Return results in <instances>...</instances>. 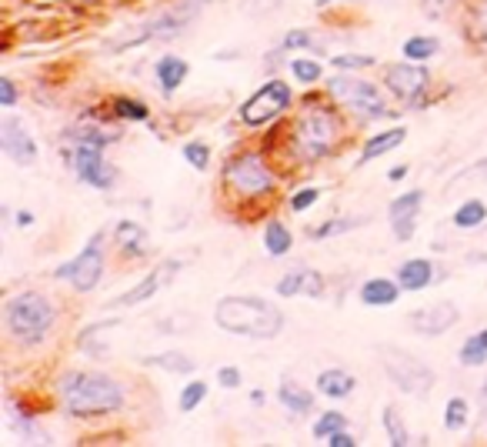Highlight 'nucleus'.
<instances>
[{
  "mask_svg": "<svg viewBox=\"0 0 487 447\" xmlns=\"http://www.w3.org/2000/svg\"><path fill=\"white\" fill-rule=\"evenodd\" d=\"M317 4H321V7H324V4H334V0H317Z\"/></svg>",
  "mask_w": 487,
  "mask_h": 447,
  "instance_id": "nucleus-52",
  "label": "nucleus"
},
{
  "mask_svg": "<svg viewBox=\"0 0 487 447\" xmlns=\"http://www.w3.org/2000/svg\"><path fill=\"white\" fill-rule=\"evenodd\" d=\"M71 164H74V174L81 177V184H87V188L108 190L114 188V180H117L114 164H108V161H104V151H100V147H91V144H74Z\"/></svg>",
  "mask_w": 487,
  "mask_h": 447,
  "instance_id": "nucleus-12",
  "label": "nucleus"
},
{
  "mask_svg": "<svg viewBox=\"0 0 487 447\" xmlns=\"http://www.w3.org/2000/svg\"><path fill=\"white\" fill-rule=\"evenodd\" d=\"M347 427V417L341 411H324L317 421H314V437L317 441H327L331 434H337V431H344Z\"/></svg>",
  "mask_w": 487,
  "mask_h": 447,
  "instance_id": "nucleus-33",
  "label": "nucleus"
},
{
  "mask_svg": "<svg viewBox=\"0 0 487 447\" xmlns=\"http://www.w3.org/2000/svg\"><path fill=\"white\" fill-rule=\"evenodd\" d=\"M474 37L487 48V0L477 4V11H474Z\"/></svg>",
  "mask_w": 487,
  "mask_h": 447,
  "instance_id": "nucleus-45",
  "label": "nucleus"
},
{
  "mask_svg": "<svg viewBox=\"0 0 487 447\" xmlns=\"http://www.w3.org/2000/svg\"><path fill=\"white\" fill-rule=\"evenodd\" d=\"M467 400L464 398H451L444 404V427L448 431H464V424H467Z\"/></svg>",
  "mask_w": 487,
  "mask_h": 447,
  "instance_id": "nucleus-34",
  "label": "nucleus"
},
{
  "mask_svg": "<svg viewBox=\"0 0 487 447\" xmlns=\"http://www.w3.org/2000/svg\"><path fill=\"white\" fill-rule=\"evenodd\" d=\"M277 400H281L291 414H298V417L310 414V408H314V394H310L308 388H300L298 381H281V388H277Z\"/></svg>",
  "mask_w": 487,
  "mask_h": 447,
  "instance_id": "nucleus-22",
  "label": "nucleus"
},
{
  "mask_svg": "<svg viewBox=\"0 0 487 447\" xmlns=\"http://www.w3.org/2000/svg\"><path fill=\"white\" fill-rule=\"evenodd\" d=\"M407 141V127H391L384 130V134H374L370 141H364L361 147V157H357V167H368L370 161H378L384 153H391L394 147H401Z\"/></svg>",
  "mask_w": 487,
  "mask_h": 447,
  "instance_id": "nucleus-17",
  "label": "nucleus"
},
{
  "mask_svg": "<svg viewBox=\"0 0 487 447\" xmlns=\"http://www.w3.org/2000/svg\"><path fill=\"white\" fill-rule=\"evenodd\" d=\"M327 444H331V447H354L357 441H354L351 434H347V427H344V431H337V434L327 437Z\"/></svg>",
  "mask_w": 487,
  "mask_h": 447,
  "instance_id": "nucleus-47",
  "label": "nucleus"
},
{
  "mask_svg": "<svg viewBox=\"0 0 487 447\" xmlns=\"http://www.w3.org/2000/svg\"><path fill=\"white\" fill-rule=\"evenodd\" d=\"M484 221H487V204L481 197L464 200L461 207L454 211V227H461V231H474Z\"/></svg>",
  "mask_w": 487,
  "mask_h": 447,
  "instance_id": "nucleus-26",
  "label": "nucleus"
},
{
  "mask_svg": "<svg viewBox=\"0 0 487 447\" xmlns=\"http://www.w3.org/2000/svg\"><path fill=\"white\" fill-rule=\"evenodd\" d=\"M180 153H184V161H187L194 171H207V167H211V147L204 141H187Z\"/></svg>",
  "mask_w": 487,
  "mask_h": 447,
  "instance_id": "nucleus-35",
  "label": "nucleus"
},
{
  "mask_svg": "<svg viewBox=\"0 0 487 447\" xmlns=\"http://www.w3.org/2000/svg\"><path fill=\"white\" fill-rule=\"evenodd\" d=\"M394 281L401 284V291H424L434 281V264L428 258H411L397 267Z\"/></svg>",
  "mask_w": 487,
  "mask_h": 447,
  "instance_id": "nucleus-18",
  "label": "nucleus"
},
{
  "mask_svg": "<svg viewBox=\"0 0 487 447\" xmlns=\"http://www.w3.org/2000/svg\"><path fill=\"white\" fill-rule=\"evenodd\" d=\"M114 244H117L127 258H143L147 254V234H143L141 224L134 221H120L114 227Z\"/></svg>",
  "mask_w": 487,
  "mask_h": 447,
  "instance_id": "nucleus-21",
  "label": "nucleus"
},
{
  "mask_svg": "<svg viewBox=\"0 0 487 447\" xmlns=\"http://www.w3.org/2000/svg\"><path fill=\"white\" fill-rule=\"evenodd\" d=\"M204 11V0H180V4H170L161 13H154L151 21H143L141 27H134L131 34L117 40L114 50H131L143 48V44H154V40H178L184 31H187Z\"/></svg>",
  "mask_w": 487,
  "mask_h": 447,
  "instance_id": "nucleus-4",
  "label": "nucleus"
},
{
  "mask_svg": "<svg viewBox=\"0 0 487 447\" xmlns=\"http://www.w3.org/2000/svg\"><path fill=\"white\" fill-rule=\"evenodd\" d=\"M57 324V311L50 304V297H44L40 291H24L13 294L4 304V330L13 344L21 347H34L48 337Z\"/></svg>",
  "mask_w": 487,
  "mask_h": 447,
  "instance_id": "nucleus-3",
  "label": "nucleus"
},
{
  "mask_svg": "<svg viewBox=\"0 0 487 447\" xmlns=\"http://www.w3.org/2000/svg\"><path fill=\"white\" fill-rule=\"evenodd\" d=\"M317 200H321V190H317V188H300L298 194H291V200H287V204H291V211H294V214H304V211H310Z\"/></svg>",
  "mask_w": 487,
  "mask_h": 447,
  "instance_id": "nucleus-42",
  "label": "nucleus"
},
{
  "mask_svg": "<svg viewBox=\"0 0 487 447\" xmlns=\"http://www.w3.org/2000/svg\"><path fill=\"white\" fill-rule=\"evenodd\" d=\"M204 398H207V384H204V381H187V388L180 390V411L201 408Z\"/></svg>",
  "mask_w": 487,
  "mask_h": 447,
  "instance_id": "nucleus-38",
  "label": "nucleus"
},
{
  "mask_svg": "<svg viewBox=\"0 0 487 447\" xmlns=\"http://www.w3.org/2000/svg\"><path fill=\"white\" fill-rule=\"evenodd\" d=\"M451 4L454 0H421V11H424V17H430V21H440V17H448Z\"/></svg>",
  "mask_w": 487,
  "mask_h": 447,
  "instance_id": "nucleus-43",
  "label": "nucleus"
},
{
  "mask_svg": "<svg viewBox=\"0 0 487 447\" xmlns=\"http://www.w3.org/2000/svg\"><path fill=\"white\" fill-rule=\"evenodd\" d=\"M327 91L344 107H351L357 118H391L380 87H374L370 81H361V77H351V71H341L337 77H331Z\"/></svg>",
  "mask_w": 487,
  "mask_h": 447,
  "instance_id": "nucleus-8",
  "label": "nucleus"
},
{
  "mask_svg": "<svg viewBox=\"0 0 487 447\" xmlns=\"http://www.w3.org/2000/svg\"><path fill=\"white\" fill-rule=\"evenodd\" d=\"M224 184L240 197H264L274 190V171L261 153H238L224 167Z\"/></svg>",
  "mask_w": 487,
  "mask_h": 447,
  "instance_id": "nucleus-9",
  "label": "nucleus"
},
{
  "mask_svg": "<svg viewBox=\"0 0 487 447\" xmlns=\"http://www.w3.org/2000/svg\"><path fill=\"white\" fill-rule=\"evenodd\" d=\"M430 71L428 64H414V60H401V64H391L384 67V87L391 91L401 104H414L417 97L428 91Z\"/></svg>",
  "mask_w": 487,
  "mask_h": 447,
  "instance_id": "nucleus-11",
  "label": "nucleus"
},
{
  "mask_svg": "<svg viewBox=\"0 0 487 447\" xmlns=\"http://www.w3.org/2000/svg\"><path fill=\"white\" fill-rule=\"evenodd\" d=\"M481 394H484V398H487V384H484V388H481Z\"/></svg>",
  "mask_w": 487,
  "mask_h": 447,
  "instance_id": "nucleus-53",
  "label": "nucleus"
},
{
  "mask_svg": "<svg viewBox=\"0 0 487 447\" xmlns=\"http://www.w3.org/2000/svg\"><path fill=\"white\" fill-rule=\"evenodd\" d=\"M114 118L120 120H134V124H147L151 120V107L143 104V101H134V97H114Z\"/></svg>",
  "mask_w": 487,
  "mask_h": 447,
  "instance_id": "nucleus-29",
  "label": "nucleus"
},
{
  "mask_svg": "<svg viewBox=\"0 0 487 447\" xmlns=\"http://www.w3.org/2000/svg\"><path fill=\"white\" fill-rule=\"evenodd\" d=\"M380 421H384L387 441H391L394 447L411 444V434H407V424H404V417H401V411H397L394 404H387V408H384V414H380Z\"/></svg>",
  "mask_w": 487,
  "mask_h": 447,
  "instance_id": "nucleus-28",
  "label": "nucleus"
},
{
  "mask_svg": "<svg viewBox=\"0 0 487 447\" xmlns=\"http://www.w3.org/2000/svg\"><path fill=\"white\" fill-rule=\"evenodd\" d=\"M477 174L487 177V157H484V161H481V164H477Z\"/></svg>",
  "mask_w": 487,
  "mask_h": 447,
  "instance_id": "nucleus-50",
  "label": "nucleus"
},
{
  "mask_svg": "<svg viewBox=\"0 0 487 447\" xmlns=\"http://www.w3.org/2000/svg\"><path fill=\"white\" fill-rule=\"evenodd\" d=\"M401 297V284L387 281V277H374V281L361 284V304L368 307H391Z\"/></svg>",
  "mask_w": 487,
  "mask_h": 447,
  "instance_id": "nucleus-20",
  "label": "nucleus"
},
{
  "mask_svg": "<svg viewBox=\"0 0 487 447\" xmlns=\"http://www.w3.org/2000/svg\"><path fill=\"white\" fill-rule=\"evenodd\" d=\"M304 281H308V267H294V271H287L284 277L277 281V294L281 297L304 294Z\"/></svg>",
  "mask_w": 487,
  "mask_h": 447,
  "instance_id": "nucleus-36",
  "label": "nucleus"
},
{
  "mask_svg": "<svg viewBox=\"0 0 487 447\" xmlns=\"http://www.w3.org/2000/svg\"><path fill=\"white\" fill-rule=\"evenodd\" d=\"M284 50H317L321 54V44L310 37V31H291V34L284 37V44H281Z\"/></svg>",
  "mask_w": 487,
  "mask_h": 447,
  "instance_id": "nucleus-40",
  "label": "nucleus"
},
{
  "mask_svg": "<svg viewBox=\"0 0 487 447\" xmlns=\"http://www.w3.org/2000/svg\"><path fill=\"white\" fill-rule=\"evenodd\" d=\"M424 204V190H407L401 197L391 200L387 207V217H391V231L397 241H411L417 231V211Z\"/></svg>",
  "mask_w": 487,
  "mask_h": 447,
  "instance_id": "nucleus-16",
  "label": "nucleus"
},
{
  "mask_svg": "<svg viewBox=\"0 0 487 447\" xmlns=\"http://www.w3.org/2000/svg\"><path fill=\"white\" fill-rule=\"evenodd\" d=\"M481 341H484V344H487V328H484V330H481Z\"/></svg>",
  "mask_w": 487,
  "mask_h": 447,
  "instance_id": "nucleus-51",
  "label": "nucleus"
},
{
  "mask_svg": "<svg viewBox=\"0 0 487 447\" xmlns=\"http://www.w3.org/2000/svg\"><path fill=\"white\" fill-rule=\"evenodd\" d=\"M154 71H157V83L164 87V94H174L180 83L187 81L190 64L187 60H180V57H161Z\"/></svg>",
  "mask_w": 487,
  "mask_h": 447,
  "instance_id": "nucleus-23",
  "label": "nucleus"
},
{
  "mask_svg": "<svg viewBox=\"0 0 487 447\" xmlns=\"http://www.w3.org/2000/svg\"><path fill=\"white\" fill-rule=\"evenodd\" d=\"M0 147H4V153L11 157L13 164H21V167L37 164V141H34V134L27 130L24 120L13 118V114H7V118L0 120Z\"/></svg>",
  "mask_w": 487,
  "mask_h": 447,
  "instance_id": "nucleus-13",
  "label": "nucleus"
},
{
  "mask_svg": "<svg viewBox=\"0 0 487 447\" xmlns=\"http://www.w3.org/2000/svg\"><path fill=\"white\" fill-rule=\"evenodd\" d=\"M104 244H108V231H97L77 258L64 260V264L54 267V281H67L74 291L91 294L97 284L104 281V271H108V258H104L108 248H104Z\"/></svg>",
  "mask_w": 487,
  "mask_h": 447,
  "instance_id": "nucleus-6",
  "label": "nucleus"
},
{
  "mask_svg": "<svg viewBox=\"0 0 487 447\" xmlns=\"http://www.w3.org/2000/svg\"><path fill=\"white\" fill-rule=\"evenodd\" d=\"M361 224H364V217H334V221L321 224V227H314V231H310V237H314V241L337 237V234H344V231H354V227H361Z\"/></svg>",
  "mask_w": 487,
  "mask_h": 447,
  "instance_id": "nucleus-31",
  "label": "nucleus"
},
{
  "mask_svg": "<svg viewBox=\"0 0 487 447\" xmlns=\"http://www.w3.org/2000/svg\"><path fill=\"white\" fill-rule=\"evenodd\" d=\"M240 381H244V377H240V367H234V364H227V367H221V371H217V384H221V388H227V390L240 388Z\"/></svg>",
  "mask_w": 487,
  "mask_h": 447,
  "instance_id": "nucleus-44",
  "label": "nucleus"
},
{
  "mask_svg": "<svg viewBox=\"0 0 487 447\" xmlns=\"http://www.w3.org/2000/svg\"><path fill=\"white\" fill-rule=\"evenodd\" d=\"M357 388L354 374H347V371H341V367H327V371H321L317 374V390H321L324 398L331 400H344L351 398Z\"/></svg>",
  "mask_w": 487,
  "mask_h": 447,
  "instance_id": "nucleus-19",
  "label": "nucleus"
},
{
  "mask_svg": "<svg viewBox=\"0 0 487 447\" xmlns=\"http://www.w3.org/2000/svg\"><path fill=\"white\" fill-rule=\"evenodd\" d=\"M13 224H17V227H30V224H34V214H30V211H21Z\"/></svg>",
  "mask_w": 487,
  "mask_h": 447,
  "instance_id": "nucleus-49",
  "label": "nucleus"
},
{
  "mask_svg": "<svg viewBox=\"0 0 487 447\" xmlns=\"http://www.w3.org/2000/svg\"><path fill=\"white\" fill-rule=\"evenodd\" d=\"M284 4H287V0H240L244 13H248V17H254V21H261V17H267V13H277Z\"/></svg>",
  "mask_w": 487,
  "mask_h": 447,
  "instance_id": "nucleus-39",
  "label": "nucleus"
},
{
  "mask_svg": "<svg viewBox=\"0 0 487 447\" xmlns=\"http://www.w3.org/2000/svg\"><path fill=\"white\" fill-rule=\"evenodd\" d=\"M401 50H404V60L428 64V60L440 50V40H438V37H428V34H417V37H407Z\"/></svg>",
  "mask_w": 487,
  "mask_h": 447,
  "instance_id": "nucleus-27",
  "label": "nucleus"
},
{
  "mask_svg": "<svg viewBox=\"0 0 487 447\" xmlns=\"http://www.w3.org/2000/svg\"><path fill=\"white\" fill-rule=\"evenodd\" d=\"M457 320H461V311H457L451 301H438V304L414 311V314H411V328H414V334H421V337H440V334H448Z\"/></svg>",
  "mask_w": 487,
  "mask_h": 447,
  "instance_id": "nucleus-14",
  "label": "nucleus"
},
{
  "mask_svg": "<svg viewBox=\"0 0 487 447\" xmlns=\"http://www.w3.org/2000/svg\"><path fill=\"white\" fill-rule=\"evenodd\" d=\"M291 101H294V91H291L284 81H267L240 104V124L264 127V124L281 118L287 107H291Z\"/></svg>",
  "mask_w": 487,
  "mask_h": 447,
  "instance_id": "nucleus-10",
  "label": "nucleus"
},
{
  "mask_svg": "<svg viewBox=\"0 0 487 447\" xmlns=\"http://www.w3.org/2000/svg\"><path fill=\"white\" fill-rule=\"evenodd\" d=\"M331 64L337 71H364V67H374L378 57H370V54H337Z\"/></svg>",
  "mask_w": 487,
  "mask_h": 447,
  "instance_id": "nucleus-37",
  "label": "nucleus"
},
{
  "mask_svg": "<svg viewBox=\"0 0 487 447\" xmlns=\"http://www.w3.org/2000/svg\"><path fill=\"white\" fill-rule=\"evenodd\" d=\"M0 104H4V107L17 104V87H13L11 77H0Z\"/></svg>",
  "mask_w": 487,
  "mask_h": 447,
  "instance_id": "nucleus-46",
  "label": "nucleus"
},
{
  "mask_svg": "<svg viewBox=\"0 0 487 447\" xmlns=\"http://www.w3.org/2000/svg\"><path fill=\"white\" fill-rule=\"evenodd\" d=\"M457 357H461L464 367H481V364H484V361H487V344L481 341V334H471V337L461 344V354H457Z\"/></svg>",
  "mask_w": 487,
  "mask_h": 447,
  "instance_id": "nucleus-32",
  "label": "nucleus"
},
{
  "mask_svg": "<svg viewBox=\"0 0 487 447\" xmlns=\"http://www.w3.org/2000/svg\"><path fill=\"white\" fill-rule=\"evenodd\" d=\"M337 134H341V124L334 118V110L327 107H310L298 118V127H294V147L304 161H324L327 153L337 147Z\"/></svg>",
  "mask_w": 487,
  "mask_h": 447,
  "instance_id": "nucleus-5",
  "label": "nucleus"
},
{
  "mask_svg": "<svg viewBox=\"0 0 487 447\" xmlns=\"http://www.w3.org/2000/svg\"><path fill=\"white\" fill-rule=\"evenodd\" d=\"M67 137H74L71 144H91V147H100V151L110 144L108 134H104V130H97V127H77V130H71Z\"/></svg>",
  "mask_w": 487,
  "mask_h": 447,
  "instance_id": "nucleus-41",
  "label": "nucleus"
},
{
  "mask_svg": "<svg viewBox=\"0 0 487 447\" xmlns=\"http://www.w3.org/2000/svg\"><path fill=\"white\" fill-rule=\"evenodd\" d=\"M60 400L71 417H100L124 408V390L114 377L94 371H74L60 381Z\"/></svg>",
  "mask_w": 487,
  "mask_h": 447,
  "instance_id": "nucleus-2",
  "label": "nucleus"
},
{
  "mask_svg": "<svg viewBox=\"0 0 487 447\" xmlns=\"http://www.w3.org/2000/svg\"><path fill=\"white\" fill-rule=\"evenodd\" d=\"M180 267H184L180 260H174V258L164 260V264H161V267H154V271L147 274L141 284H134L131 291H124V294H120L117 301H110V304H114V307H134V304H143V301H151V297H154L161 287H167V284H170V277H174Z\"/></svg>",
  "mask_w": 487,
  "mask_h": 447,
  "instance_id": "nucleus-15",
  "label": "nucleus"
},
{
  "mask_svg": "<svg viewBox=\"0 0 487 447\" xmlns=\"http://www.w3.org/2000/svg\"><path fill=\"white\" fill-rule=\"evenodd\" d=\"M214 324L224 334L248 337V341H274L284 330V311L254 294H230L221 297L214 307Z\"/></svg>",
  "mask_w": 487,
  "mask_h": 447,
  "instance_id": "nucleus-1",
  "label": "nucleus"
},
{
  "mask_svg": "<svg viewBox=\"0 0 487 447\" xmlns=\"http://www.w3.org/2000/svg\"><path fill=\"white\" fill-rule=\"evenodd\" d=\"M287 71L294 74V81H300V83H317L324 77V64L321 60H314V57H294L287 60Z\"/></svg>",
  "mask_w": 487,
  "mask_h": 447,
  "instance_id": "nucleus-30",
  "label": "nucleus"
},
{
  "mask_svg": "<svg viewBox=\"0 0 487 447\" xmlns=\"http://www.w3.org/2000/svg\"><path fill=\"white\" fill-rule=\"evenodd\" d=\"M384 351L387 354L380 357V364H384V374H387L394 388H401L411 398H428L434 390V381H438L434 371L424 361H417L414 354L397 351V347H384Z\"/></svg>",
  "mask_w": 487,
  "mask_h": 447,
  "instance_id": "nucleus-7",
  "label": "nucleus"
},
{
  "mask_svg": "<svg viewBox=\"0 0 487 447\" xmlns=\"http://www.w3.org/2000/svg\"><path fill=\"white\" fill-rule=\"evenodd\" d=\"M143 364L147 367H161V371H170V374H194V357L180 351H164V354H147L143 357Z\"/></svg>",
  "mask_w": 487,
  "mask_h": 447,
  "instance_id": "nucleus-24",
  "label": "nucleus"
},
{
  "mask_svg": "<svg viewBox=\"0 0 487 447\" xmlns=\"http://www.w3.org/2000/svg\"><path fill=\"white\" fill-rule=\"evenodd\" d=\"M264 248H267L271 258H284L287 250L294 248V237H291V231L281 221H267V227H264Z\"/></svg>",
  "mask_w": 487,
  "mask_h": 447,
  "instance_id": "nucleus-25",
  "label": "nucleus"
},
{
  "mask_svg": "<svg viewBox=\"0 0 487 447\" xmlns=\"http://www.w3.org/2000/svg\"><path fill=\"white\" fill-rule=\"evenodd\" d=\"M404 177H407V164L391 167V171H387V180H404Z\"/></svg>",
  "mask_w": 487,
  "mask_h": 447,
  "instance_id": "nucleus-48",
  "label": "nucleus"
}]
</instances>
